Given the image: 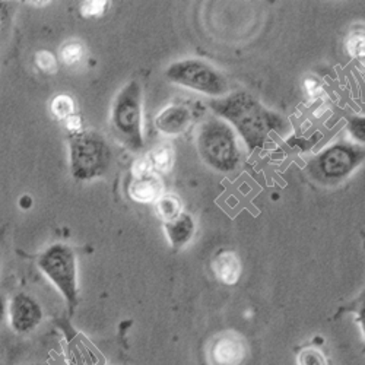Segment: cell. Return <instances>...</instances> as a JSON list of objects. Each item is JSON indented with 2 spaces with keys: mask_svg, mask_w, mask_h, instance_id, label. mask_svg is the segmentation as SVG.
I'll return each instance as SVG.
<instances>
[{
  "mask_svg": "<svg viewBox=\"0 0 365 365\" xmlns=\"http://www.w3.org/2000/svg\"><path fill=\"white\" fill-rule=\"evenodd\" d=\"M145 160L148 161L150 170L160 175L171 171L175 161V154L170 143H161L152 150H149Z\"/></svg>",
  "mask_w": 365,
  "mask_h": 365,
  "instance_id": "cell-14",
  "label": "cell"
},
{
  "mask_svg": "<svg viewBox=\"0 0 365 365\" xmlns=\"http://www.w3.org/2000/svg\"><path fill=\"white\" fill-rule=\"evenodd\" d=\"M365 150L346 142H338L323 149L309 164L312 177L323 185H338L346 180L364 161Z\"/></svg>",
  "mask_w": 365,
  "mask_h": 365,
  "instance_id": "cell-7",
  "label": "cell"
},
{
  "mask_svg": "<svg viewBox=\"0 0 365 365\" xmlns=\"http://www.w3.org/2000/svg\"><path fill=\"white\" fill-rule=\"evenodd\" d=\"M6 319H8V301L2 294H0V324H2Z\"/></svg>",
  "mask_w": 365,
  "mask_h": 365,
  "instance_id": "cell-25",
  "label": "cell"
},
{
  "mask_svg": "<svg viewBox=\"0 0 365 365\" xmlns=\"http://www.w3.org/2000/svg\"><path fill=\"white\" fill-rule=\"evenodd\" d=\"M36 66L46 75L56 73L58 68V57L48 51V50H40L36 54Z\"/></svg>",
  "mask_w": 365,
  "mask_h": 365,
  "instance_id": "cell-21",
  "label": "cell"
},
{
  "mask_svg": "<svg viewBox=\"0 0 365 365\" xmlns=\"http://www.w3.org/2000/svg\"><path fill=\"white\" fill-rule=\"evenodd\" d=\"M142 85L138 81H130L118 91L113 101L110 126L114 136L133 152H139L145 145L142 132Z\"/></svg>",
  "mask_w": 365,
  "mask_h": 365,
  "instance_id": "cell-4",
  "label": "cell"
},
{
  "mask_svg": "<svg viewBox=\"0 0 365 365\" xmlns=\"http://www.w3.org/2000/svg\"><path fill=\"white\" fill-rule=\"evenodd\" d=\"M304 91H306L307 97L313 101L319 100L324 94L323 83L314 76H307L306 79H304Z\"/></svg>",
  "mask_w": 365,
  "mask_h": 365,
  "instance_id": "cell-23",
  "label": "cell"
},
{
  "mask_svg": "<svg viewBox=\"0 0 365 365\" xmlns=\"http://www.w3.org/2000/svg\"><path fill=\"white\" fill-rule=\"evenodd\" d=\"M212 270L214 275L224 285H235L241 275V264L234 252H221L212 262Z\"/></svg>",
  "mask_w": 365,
  "mask_h": 365,
  "instance_id": "cell-13",
  "label": "cell"
},
{
  "mask_svg": "<svg viewBox=\"0 0 365 365\" xmlns=\"http://www.w3.org/2000/svg\"><path fill=\"white\" fill-rule=\"evenodd\" d=\"M110 2H106V0H88V2H83L81 5V15L86 19H98L103 18L104 14L108 11Z\"/></svg>",
  "mask_w": 365,
  "mask_h": 365,
  "instance_id": "cell-19",
  "label": "cell"
},
{
  "mask_svg": "<svg viewBox=\"0 0 365 365\" xmlns=\"http://www.w3.org/2000/svg\"><path fill=\"white\" fill-rule=\"evenodd\" d=\"M68 149L71 174L76 181L96 180L108 171L113 154L100 132L82 129L69 133Z\"/></svg>",
  "mask_w": 365,
  "mask_h": 365,
  "instance_id": "cell-2",
  "label": "cell"
},
{
  "mask_svg": "<svg viewBox=\"0 0 365 365\" xmlns=\"http://www.w3.org/2000/svg\"><path fill=\"white\" fill-rule=\"evenodd\" d=\"M358 62H359V65L365 69V54H364V56H361V57L358 58Z\"/></svg>",
  "mask_w": 365,
  "mask_h": 365,
  "instance_id": "cell-26",
  "label": "cell"
},
{
  "mask_svg": "<svg viewBox=\"0 0 365 365\" xmlns=\"http://www.w3.org/2000/svg\"><path fill=\"white\" fill-rule=\"evenodd\" d=\"M155 214L160 220L164 222H170L175 218H178L182 214V205L178 196L175 195H163L155 203Z\"/></svg>",
  "mask_w": 365,
  "mask_h": 365,
  "instance_id": "cell-15",
  "label": "cell"
},
{
  "mask_svg": "<svg viewBox=\"0 0 365 365\" xmlns=\"http://www.w3.org/2000/svg\"><path fill=\"white\" fill-rule=\"evenodd\" d=\"M356 322H358V324L361 327L362 336L365 339V299L361 302V306H359V309L356 312Z\"/></svg>",
  "mask_w": 365,
  "mask_h": 365,
  "instance_id": "cell-24",
  "label": "cell"
},
{
  "mask_svg": "<svg viewBox=\"0 0 365 365\" xmlns=\"http://www.w3.org/2000/svg\"><path fill=\"white\" fill-rule=\"evenodd\" d=\"M2 19H4V16H2V14H0V26H2Z\"/></svg>",
  "mask_w": 365,
  "mask_h": 365,
  "instance_id": "cell-28",
  "label": "cell"
},
{
  "mask_svg": "<svg viewBox=\"0 0 365 365\" xmlns=\"http://www.w3.org/2000/svg\"><path fill=\"white\" fill-rule=\"evenodd\" d=\"M164 228L167 232V237L170 240V245L174 250H178L185 247L187 242L193 238L196 231V224L192 215L181 214L178 218L164 222Z\"/></svg>",
  "mask_w": 365,
  "mask_h": 365,
  "instance_id": "cell-12",
  "label": "cell"
},
{
  "mask_svg": "<svg viewBox=\"0 0 365 365\" xmlns=\"http://www.w3.org/2000/svg\"><path fill=\"white\" fill-rule=\"evenodd\" d=\"M86 56L85 46L78 40H68L58 50V58L65 66L75 68L83 62Z\"/></svg>",
  "mask_w": 365,
  "mask_h": 365,
  "instance_id": "cell-16",
  "label": "cell"
},
{
  "mask_svg": "<svg viewBox=\"0 0 365 365\" xmlns=\"http://www.w3.org/2000/svg\"><path fill=\"white\" fill-rule=\"evenodd\" d=\"M128 192L130 199L138 203H155L164 195V182L155 173L132 175Z\"/></svg>",
  "mask_w": 365,
  "mask_h": 365,
  "instance_id": "cell-10",
  "label": "cell"
},
{
  "mask_svg": "<svg viewBox=\"0 0 365 365\" xmlns=\"http://www.w3.org/2000/svg\"><path fill=\"white\" fill-rule=\"evenodd\" d=\"M346 51L356 60L365 54V29H352L346 38Z\"/></svg>",
  "mask_w": 365,
  "mask_h": 365,
  "instance_id": "cell-18",
  "label": "cell"
},
{
  "mask_svg": "<svg viewBox=\"0 0 365 365\" xmlns=\"http://www.w3.org/2000/svg\"><path fill=\"white\" fill-rule=\"evenodd\" d=\"M209 107L217 117L228 121L250 150L263 149L270 140V135L282 130L285 120L264 106L252 94L238 91L222 98L212 100Z\"/></svg>",
  "mask_w": 365,
  "mask_h": 365,
  "instance_id": "cell-1",
  "label": "cell"
},
{
  "mask_svg": "<svg viewBox=\"0 0 365 365\" xmlns=\"http://www.w3.org/2000/svg\"><path fill=\"white\" fill-rule=\"evenodd\" d=\"M37 267L62 294L68 309L75 310L79 302L78 259L75 250L65 242H54L38 255Z\"/></svg>",
  "mask_w": 365,
  "mask_h": 365,
  "instance_id": "cell-5",
  "label": "cell"
},
{
  "mask_svg": "<svg viewBox=\"0 0 365 365\" xmlns=\"http://www.w3.org/2000/svg\"><path fill=\"white\" fill-rule=\"evenodd\" d=\"M165 78L185 88L197 91L212 98H222L228 96L230 85L227 78L214 66L197 58L180 60L170 65L165 71Z\"/></svg>",
  "mask_w": 365,
  "mask_h": 365,
  "instance_id": "cell-6",
  "label": "cell"
},
{
  "mask_svg": "<svg viewBox=\"0 0 365 365\" xmlns=\"http://www.w3.org/2000/svg\"><path fill=\"white\" fill-rule=\"evenodd\" d=\"M43 319V307L33 295L18 292L8 302V322L16 334L34 331L41 324Z\"/></svg>",
  "mask_w": 365,
  "mask_h": 365,
  "instance_id": "cell-9",
  "label": "cell"
},
{
  "mask_svg": "<svg viewBox=\"0 0 365 365\" xmlns=\"http://www.w3.org/2000/svg\"><path fill=\"white\" fill-rule=\"evenodd\" d=\"M50 111H51V114L56 120H60V121H63V123H65V121L69 117L76 114V106H75V101L71 96L60 94V96H56L51 100Z\"/></svg>",
  "mask_w": 365,
  "mask_h": 365,
  "instance_id": "cell-17",
  "label": "cell"
},
{
  "mask_svg": "<svg viewBox=\"0 0 365 365\" xmlns=\"http://www.w3.org/2000/svg\"><path fill=\"white\" fill-rule=\"evenodd\" d=\"M197 150L207 167L220 173H231L241 163L237 133L220 117H210L197 130Z\"/></svg>",
  "mask_w": 365,
  "mask_h": 365,
  "instance_id": "cell-3",
  "label": "cell"
},
{
  "mask_svg": "<svg viewBox=\"0 0 365 365\" xmlns=\"http://www.w3.org/2000/svg\"><path fill=\"white\" fill-rule=\"evenodd\" d=\"M192 121V111L186 106L174 104L164 108L155 117V128L168 136H177L186 132Z\"/></svg>",
  "mask_w": 365,
  "mask_h": 365,
  "instance_id": "cell-11",
  "label": "cell"
},
{
  "mask_svg": "<svg viewBox=\"0 0 365 365\" xmlns=\"http://www.w3.org/2000/svg\"><path fill=\"white\" fill-rule=\"evenodd\" d=\"M298 365H327L324 354L317 348H304L297 356Z\"/></svg>",
  "mask_w": 365,
  "mask_h": 365,
  "instance_id": "cell-22",
  "label": "cell"
},
{
  "mask_svg": "<svg viewBox=\"0 0 365 365\" xmlns=\"http://www.w3.org/2000/svg\"><path fill=\"white\" fill-rule=\"evenodd\" d=\"M346 130L351 136V139L358 146H365V117L364 115H355L351 117L346 123Z\"/></svg>",
  "mask_w": 365,
  "mask_h": 365,
  "instance_id": "cell-20",
  "label": "cell"
},
{
  "mask_svg": "<svg viewBox=\"0 0 365 365\" xmlns=\"http://www.w3.org/2000/svg\"><path fill=\"white\" fill-rule=\"evenodd\" d=\"M0 270H2V253H0Z\"/></svg>",
  "mask_w": 365,
  "mask_h": 365,
  "instance_id": "cell-27",
  "label": "cell"
},
{
  "mask_svg": "<svg viewBox=\"0 0 365 365\" xmlns=\"http://www.w3.org/2000/svg\"><path fill=\"white\" fill-rule=\"evenodd\" d=\"M250 349L246 338L234 330L215 334L205 348L207 365H246Z\"/></svg>",
  "mask_w": 365,
  "mask_h": 365,
  "instance_id": "cell-8",
  "label": "cell"
}]
</instances>
